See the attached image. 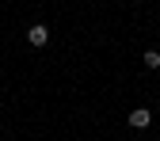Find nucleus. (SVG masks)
Returning <instances> with one entry per match:
<instances>
[{
	"label": "nucleus",
	"mask_w": 160,
	"mask_h": 141,
	"mask_svg": "<svg viewBox=\"0 0 160 141\" xmlns=\"http://www.w3.org/2000/svg\"><path fill=\"white\" fill-rule=\"evenodd\" d=\"M126 122H130L133 130H149V126H152V111H149V107H133Z\"/></svg>",
	"instance_id": "obj_1"
},
{
	"label": "nucleus",
	"mask_w": 160,
	"mask_h": 141,
	"mask_svg": "<svg viewBox=\"0 0 160 141\" xmlns=\"http://www.w3.org/2000/svg\"><path fill=\"white\" fill-rule=\"evenodd\" d=\"M27 42H31V46H46V42H50V27H46V23H31V27H27Z\"/></svg>",
	"instance_id": "obj_2"
},
{
	"label": "nucleus",
	"mask_w": 160,
	"mask_h": 141,
	"mask_svg": "<svg viewBox=\"0 0 160 141\" xmlns=\"http://www.w3.org/2000/svg\"><path fill=\"white\" fill-rule=\"evenodd\" d=\"M141 65H145L149 73H156V69H160V50H145V53H141Z\"/></svg>",
	"instance_id": "obj_3"
}]
</instances>
